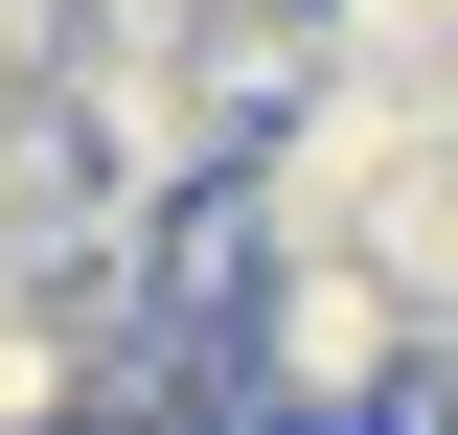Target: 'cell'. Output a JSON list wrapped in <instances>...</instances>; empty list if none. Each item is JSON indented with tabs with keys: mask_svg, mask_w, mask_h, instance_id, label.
Returning <instances> with one entry per match:
<instances>
[{
	"mask_svg": "<svg viewBox=\"0 0 458 435\" xmlns=\"http://www.w3.org/2000/svg\"><path fill=\"white\" fill-rule=\"evenodd\" d=\"M47 69H69V0H0V115L47 92Z\"/></svg>",
	"mask_w": 458,
	"mask_h": 435,
	"instance_id": "1",
	"label": "cell"
}]
</instances>
